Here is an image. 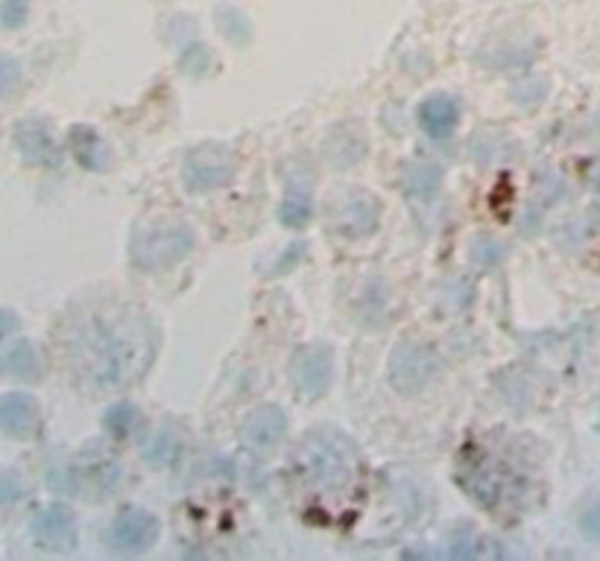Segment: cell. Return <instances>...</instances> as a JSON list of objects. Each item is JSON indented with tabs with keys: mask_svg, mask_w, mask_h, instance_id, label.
Returning <instances> with one entry per match:
<instances>
[{
	"mask_svg": "<svg viewBox=\"0 0 600 561\" xmlns=\"http://www.w3.org/2000/svg\"><path fill=\"white\" fill-rule=\"evenodd\" d=\"M26 12H30L26 0H0V26L15 30L26 21Z\"/></svg>",
	"mask_w": 600,
	"mask_h": 561,
	"instance_id": "16",
	"label": "cell"
},
{
	"mask_svg": "<svg viewBox=\"0 0 600 561\" xmlns=\"http://www.w3.org/2000/svg\"><path fill=\"white\" fill-rule=\"evenodd\" d=\"M12 331H18V316L9 314V310H3V307H0V340H3V337H9Z\"/></svg>",
	"mask_w": 600,
	"mask_h": 561,
	"instance_id": "20",
	"label": "cell"
},
{
	"mask_svg": "<svg viewBox=\"0 0 600 561\" xmlns=\"http://www.w3.org/2000/svg\"><path fill=\"white\" fill-rule=\"evenodd\" d=\"M0 430L15 439H30L39 430V407L30 395H3L0 398Z\"/></svg>",
	"mask_w": 600,
	"mask_h": 561,
	"instance_id": "8",
	"label": "cell"
},
{
	"mask_svg": "<svg viewBox=\"0 0 600 561\" xmlns=\"http://www.w3.org/2000/svg\"><path fill=\"white\" fill-rule=\"evenodd\" d=\"M24 494V488H21V483H18L15 474H0V503H12L18 501Z\"/></svg>",
	"mask_w": 600,
	"mask_h": 561,
	"instance_id": "19",
	"label": "cell"
},
{
	"mask_svg": "<svg viewBox=\"0 0 600 561\" xmlns=\"http://www.w3.org/2000/svg\"><path fill=\"white\" fill-rule=\"evenodd\" d=\"M194 246V234L185 226H162V229L144 231L132 246L135 264L144 270H159L171 266L188 255Z\"/></svg>",
	"mask_w": 600,
	"mask_h": 561,
	"instance_id": "1",
	"label": "cell"
},
{
	"mask_svg": "<svg viewBox=\"0 0 600 561\" xmlns=\"http://www.w3.org/2000/svg\"><path fill=\"white\" fill-rule=\"evenodd\" d=\"M434 374H437V360L419 345H402L399 351H393V383L402 392H416L428 386Z\"/></svg>",
	"mask_w": 600,
	"mask_h": 561,
	"instance_id": "5",
	"label": "cell"
},
{
	"mask_svg": "<svg viewBox=\"0 0 600 561\" xmlns=\"http://www.w3.org/2000/svg\"><path fill=\"white\" fill-rule=\"evenodd\" d=\"M182 176H185V185L190 190H197V194L215 190V187L226 185L234 176V155L226 146H199V150L188 153V158H185Z\"/></svg>",
	"mask_w": 600,
	"mask_h": 561,
	"instance_id": "2",
	"label": "cell"
},
{
	"mask_svg": "<svg viewBox=\"0 0 600 561\" xmlns=\"http://www.w3.org/2000/svg\"><path fill=\"white\" fill-rule=\"evenodd\" d=\"M305 460H308V474L317 476L323 485H343L349 480V453L346 444H331L326 439H310L305 448Z\"/></svg>",
	"mask_w": 600,
	"mask_h": 561,
	"instance_id": "3",
	"label": "cell"
},
{
	"mask_svg": "<svg viewBox=\"0 0 600 561\" xmlns=\"http://www.w3.org/2000/svg\"><path fill=\"white\" fill-rule=\"evenodd\" d=\"M70 150L77 155V162L88 170H106L109 167V150L88 127L70 129Z\"/></svg>",
	"mask_w": 600,
	"mask_h": 561,
	"instance_id": "12",
	"label": "cell"
},
{
	"mask_svg": "<svg viewBox=\"0 0 600 561\" xmlns=\"http://www.w3.org/2000/svg\"><path fill=\"white\" fill-rule=\"evenodd\" d=\"M460 106L451 97H428L419 106V127L430 138H448L457 129Z\"/></svg>",
	"mask_w": 600,
	"mask_h": 561,
	"instance_id": "11",
	"label": "cell"
},
{
	"mask_svg": "<svg viewBox=\"0 0 600 561\" xmlns=\"http://www.w3.org/2000/svg\"><path fill=\"white\" fill-rule=\"evenodd\" d=\"M598 190H600V176H598Z\"/></svg>",
	"mask_w": 600,
	"mask_h": 561,
	"instance_id": "21",
	"label": "cell"
},
{
	"mask_svg": "<svg viewBox=\"0 0 600 561\" xmlns=\"http://www.w3.org/2000/svg\"><path fill=\"white\" fill-rule=\"evenodd\" d=\"M15 141L21 146V153H24L26 162L42 164V167H53V164L59 162V150L53 144L51 132L39 123V120H30L24 127L15 132Z\"/></svg>",
	"mask_w": 600,
	"mask_h": 561,
	"instance_id": "10",
	"label": "cell"
},
{
	"mask_svg": "<svg viewBox=\"0 0 600 561\" xmlns=\"http://www.w3.org/2000/svg\"><path fill=\"white\" fill-rule=\"evenodd\" d=\"M293 377H296V389L308 398H317L328 389V377H331V358L323 349L299 351V358L293 360Z\"/></svg>",
	"mask_w": 600,
	"mask_h": 561,
	"instance_id": "7",
	"label": "cell"
},
{
	"mask_svg": "<svg viewBox=\"0 0 600 561\" xmlns=\"http://www.w3.org/2000/svg\"><path fill=\"white\" fill-rule=\"evenodd\" d=\"M109 538H112V544L118 550H127V553L146 550L159 538V520L150 512L141 509L120 512L118 518H114L112 529H109Z\"/></svg>",
	"mask_w": 600,
	"mask_h": 561,
	"instance_id": "4",
	"label": "cell"
},
{
	"mask_svg": "<svg viewBox=\"0 0 600 561\" xmlns=\"http://www.w3.org/2000/svg\"><path fill=\"white\" fill-rule=\"evenodd\" d=\"M284 430V413L275 407H261L255 409L252 416L247 418V425H243V439L252 448H273L275 442H282Z\"/></svg>",
	"mask_w": 600,
	"mask_h": 561,
	"instance_id": "9",
	"label": "cell"
},
{
	"mask_svg": "<svg viewBox=\"0 0 600 561\" xmlns=\"http://www.w3.org/2000/svg\"><path fill=\"white\" fill-rule=\"evenodd\" d=\"M135 421H138V413L129 407V404H118V407H114L112 413L106 416V427H109V430H112V433H118V436L129 433Z\"/></svg>",
	"mask_w": 600,
	"mask_h": 561,
	"instance_id": "17",
	"label": "cell"
},
{
	"mask_svg": "<svg viewBox=\"0 0 600 561\" xmlns=\"http://www.w3.org/2000/svg\"><path fill=\"white\" fill-rule=\"evenodd\" d=\"M18 79H21V70L12 59L7 56H0V97H7L18 88Z\"/></svg>",
	"mask_w": 600,
	"mask_h": 561,
	"instance_id": "18",
	"label": "cell"
},
{
	"mask_svg": "<svg viewBox=\"0 0 600 561\" xmlns=\"http://www.w3.org/2000/svg\"><path fill=\"white\" fill-rule=\"evenodd\" d=\"M310 217V196L308 190H296V187H291L287 190V196H284V205H282V222L284 226H291V229H299V226H305Z\"/></svg>",
	"mask_w": 600,
	"mask_h": 561,
	"instance_id": "14",
	"label": "cell"
},
{
	"mask_svg": "<svg viewBox=\"0 0 600 561\" xmlns=\"http://www.w3.org/2000/svg\"><path fill=\"white\" fill-rule=\"evenodd\" d=\"M33 536L47 550H68V547L77 544L74 515L62 506H44L33 518Z\"/></svg>",
	"mask_w": 600,
	"mask_h": 561,
	"instance_id": "6",
	"label": "cell"
},
{
	"mask_svg": "<svg viewBox=\"0 0 600 561\" xmlns=\"http://www.w3.org/2000/svg\"><path fill=\"white\" fill-rule=\"evenodd\" d=\"M580 529L586 538L600 544V497H589L580 509Z\"/></svg>",
	"mask_w": 600,
	"mask_h": 561,
	"instance_id": "15",
	"label": "cell"
},
{
	"mask_svg": "<svg viewBox=\"0 0 600 561\" xmlns=\"http://www.w3.org/2000/svg\"><path fill=\"white\" fill-rule=\"evenodd\" d=\"M0 369L18 381H35L39 374H42V360L35 354V349L30 342H18L12 349L0 358Z\"/></svg>",
	"mask_w": 600,
	"mask_h": 561,
	"instance_id": "13",
	"label": "cell"
}]
</instances>
